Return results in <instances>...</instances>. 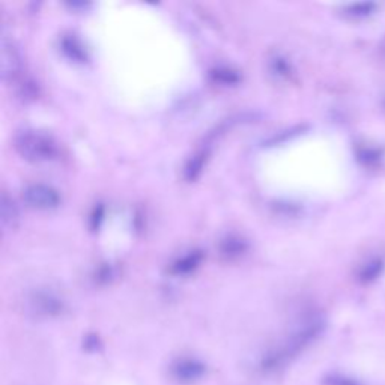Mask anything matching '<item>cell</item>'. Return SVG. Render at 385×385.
<instances>
[{"label":"cell","instance_id":"obj_1","mask_svg":"<svg viewBox=\"0 0 385 385\" xmlns=\"http://www.w3.org/2000/svg\"><path fill=\"white\" fill-rule=\"evenodd\" d=\"M325 330V321L321 316H310L302 321L297 328L290 333L283 342L271 348L262 360L261 369L263 372H276L283 369L290 361L297 358L301 353L318 340V337Z\"/></svg>","mask_w":385,"mask_h":385},{"label":"cell","instance_id":"obj_2","mask_svg":"<svg viewBox=\"0 0 385 385\" xmlns=\"http://www.w3.org/2000/svg\"><path fill=\"white\" fill-rule=\"evenodd\" d=\"M16 150L29 162H50L59 155V148H57L56 140L41 131L26 130L16 136L14 140Z\"/></svg>","mask_w":385,"mask_h":385},{"label":"cell","instance_id":"obj_3","mask_svg":"<svg viewBox=\"0 0 385 385\" xmlns=\"http://www.w3.org/2000/svg\"><path fill=\"white\" fill-rule=\"evenodd\" d=\"M23 201L38 211H52L61 205V194L52 185L32 184L23 190Z\"/></svg>","mask_w":385,"mask_h":385},{"label":"cell","instance_id":"obj_4","mask_svg":"<svg viewBox=\"0 0 385 385\" xmlns=\"http://www.w3.org/2000/svg\"><path fill=\"white\" fill-rule=\"evenodd\" d=\"M206 370V365L202 363L201 360L182 357L173 361V365L170 366V377L179 384L190 385L203 379Z\"/></svg>","mask_w":385,"mask_h":385},{"label":"cell","instance_id":"obj_5","mask_svg":"<svg viewBox=\"0 0 385 385\" xmlns=\"http://www.w3.org/2000/svg\"><path fill=\"white\" fill-rule=\"evenodd\" d=\"M23 59L20 50L16 47L14 41L2 38V77L4 80L14 81L21 77Z\"/></svg>","mask_w":385,"mask_h":385},{"label":"cell","instance_id":"obj_6","mask_svg":"<svg viewBox=\"0 0 385 385\" xmlns=\"http://www.w3.org/2000/svg\"><path fill=\"white\" fill-rule=\"evenodd\" d=\"M30 309L35 314H38V316L44 318L59 316L64 312V301L52 292L41 290V292L33 294V297L30 298Z\"/></svg>","mask_w":385,"mask_h":385},{"label":"cell","instance_id":"obj_7","mask_svg":"<svg viewBox=\"0 0 385 385\" xmlns=\"http://www.w3.org/2000/svg\"><path fill=\"white\" fill-rule=\"evenodd\" d=\"M203 261V253L199 250L189 251L173 262L170 271L177 276H186L199 268Z\"/></svg>","mask_w":385,"mask_h":385},{"label":"cell","instance_id":"obj_8","mask_svg":"<svg viewBox=\"0 0 385 385\" xmlns=\"http://www.w3.org/2000/svg\"><path fill=\"white\" fill-rule=\"evenodd\" d=\"M208 157H209V145H205L203 148L197 150V153L189 161H186V165L184 167V178L189 182H193L199 178L206 165Z\"/></svg>","mask_w":385,"mask_h":385},{"label":"cell","instance_id":"obj_9","mask_svg":"<svg viewBox=\"0 0 385 385\" xmlns=\"http://www.w3.org/2000/svg\"><path fill=\"white\" fill-rule=\"evenodd\" d=\"M246 251H247V242L237 235H229L220 244L221 256L229 261L241 258Z\"/></svg>","mask_w":385,"mask_h":385},{"label":"cell","instance_id":"obj_10","mask_svg":"<svg viewBox=\"0 0 385 385\" xmlns=\"http://www.w3.org/2000/svg\"><path fill=\"white\" fill-rule=\"evenodd\" d=\"M0 218H2V226L5 229H14L18 225L20 213L16 202L9 199L6 194H2V201H0Z\"/></svg>","mask_w":385,"mask_h":385},{"label":"cell","instance_id":"obj_11","mask_svg":"<svg viewBox=\"0 0 385 385\" xmlns=\"http://www.w3.org/2000/svg\"><path fill=\"white\" fill-rule=\"evenodd\" d=\"M62 50L64 53L73 61L83 62L86 59V52L83 49V45L80 44V41L73 37V35H68L62 40Z\"/></svg>","mask_w":385,"mask_h":385},{"label":"cell","instance_id":"obj_12","mask_svg":"<svg viewBox=\"0 0 385 385\" xmlns=\"http://www.w3.org/2000/svg\"><path fill=\"white\" fill-rule=\"evenodd\" d=\"M382 271H384L382 259H372L361 268L358 278L361 283H372L382 274Z\"/></svg>","mask_w":385,"mask_h":385},{"label":"cell","instance_id":"obj_13","mask_svg":"<svg viewBox=\"0 0 385 385\" xmlns=\"http://www.w3.org/2000/svg\"><path fill=\"white\" fill-rule=\"evenodd\" d=\"M211 77H213V80L215 81V83L225 85V86L237 85L239 81L238 73L233 71V69H230V68H217L211 73Z\"/></svg>","mask_w":385,"mask_h":385},{"label":"cell","instance_id":"obj_14","mask_svg":"<svg viewBox=\"0 0 385 385\" xmlns=\"http://www.w3.org/2000/svg\"><path fill=\"white\" fill-rule=\"evenodd\" d=\"M377 5L372 2H363V4H354L348 6V14L355 18H363V17H369L370 14L375 13Z\"/></svg>","mask_w":385,"mask_h":385},{"label":"cell","instance_id":"obj_15","mask_svg":"<svg viewBox=\"0 0 385 385\" xmlns=\"http://www.w3.org/2000/svg\"><path fill=\"white\" fill-rule=\"evenodd\" d=\"M324 385H361L357 379L349 378L346 375H340V373H330L322 381Z\"/></svg>","mask_w":385,"mask_h":385},{"label":"cell","instance_id":"obj_16","mask_svg":"<svg viewBox=\"0 0 385 385\" xmlns=\"http://www.w3.org/2000/svg\"><path fill=\"white\" fill-rule=\"evenodd\" d=\"M358 158L360 161H363L365 165H373V162H377L381 158V154L378 153V149H370V148H365L361 149L358 153Z\"/></svg>","mask_w":385,"mask_h":385},{"label":"cell","instance_id":"obj_17","mask_svg":"<svg viewBox=\"0 0 385 385\" xmlns=\"http://www.w3.org/2000/svg\"><path fill=\"white\" fill-rule=\"evenodd\" d=\"M273 71L276 74H278V76H288L289 74V66H288V64L285 61L276 59L274 61V69H273Z\"/></svg>","mask_w":385,"mask_h":385}]
</instances>
